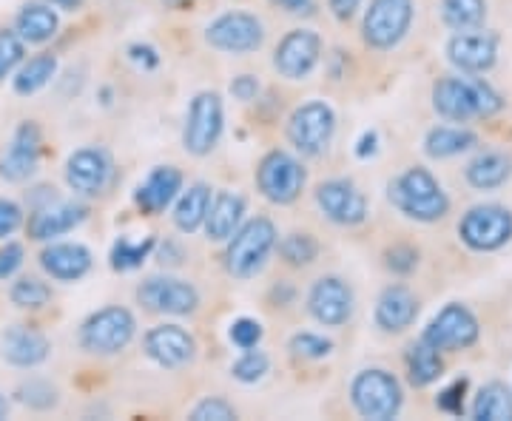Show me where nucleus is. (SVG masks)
<instances>
[{"label": "nucleus", "instance_id": "1", "mask_svg": "<svg viewBox=\"0 0 512 421\" xmlns=\"http://www.w3.org/2000/svg\"><path fill=\"white\" fill-rule=\"evenodd\" d=\"M433 109L444 120L470 123L476 117L498 114L504 109V100L484 77H444L433 86Z\"/></svg>", "mask_w": 512, "mask_h": 421}, {"label": "nucleus", "instance_id": "2", "mask_svg": "<svg viewBox=\"0 0 512 421\" xmlns=\"http://www.w3.org/2000/svg\"><path fill=\"white\" fill-rule=\"evenodd\" d=\"M387 197L404 217L416 222H439L450 211V197L444 194L439 180L421 165L407 168L387 185Z\"/></svg>", "mask_w": 512, "mask_h": 421}, {"label": "nucleus", "instance_id": "3", "mask_svg": "<svg viewBox=\"0 0 512 421\" xmlns=\"http://www.w3.org/2000/svg\"><path fill=\"white\" fill-rule=\"evenodd\" d=\"M279 234L276 225L268 217H254L245 225H239L237 234L228 239L225 248V271L234 279H254L274 254Z\"/></svg>", "mask_w": 512, "mask_h": 421}, {"label": "nucleus", "instance_id": "4", "mask_svg": "<svg viewBox=\"0 0 512 421\" xmlns=\"http://www.w3.org/2000/svg\"><path fill=\"white\" fill-rule=\"evenodd\" d=\"M350 402L362 419L387 421L399 416L404 393L393 373H387L382 367H367L350 385Z\"/></svg>", "mask_w": 512, "mask_h": 421}, {"label": "nucleus", "instance_id": "5", "mask_svg": "<svg viewBox=\"0 0 512 421\" xmlns=\"http://www.w3.org/2000/svg\"><path fill=\"white\" fill-rule=\"evenodd\" d=\"M137 333V322L128 308L120 305H109L103 311L92 313L77 333V342L80 348L92 356H117L131 345Z\"/></svg>", "mask_w": 512, "mask_h": 421}, {"label": "nucleus", "instance_id": "6", "mask_svg": "<svg viewBox=\"0 0 512 421\" xmlns=\"http://www.w3.org/2000/svg\"><path fill=\"white\" fill-rule=\"evenodd\" d=\"M308 183V171L288 151H268L256 168V188L274 205H293L302 197Z\"/></svg>", "mask_w": 512, "mask_h": 421}, {"label": "nucleus", "instance_id": "7", "mask_svg": "<svg viewBox=\"0 0 512 421\" xmlns=\"http://www.w3.org/2000/svg\"><path fill=\"white\" fill-rule=\"evenodd\" d=\"M225 129L222 97L217 92L194 94L183 126V148L191 157H208L220 143Z\"/></svg>", "mask_w": 512, "mask_h": 421}, {"label": "nucleus", "instance_id": "8", "mask_svg": "<svg viewBox=\"0 0 512 421\" xmlns=\"http://www.w3.org/2000/svg\"><path fill=\"white\" fill-rule=\"evenodd\" d=\"M336 131V114L325 100L302 103L288 120V140L302 157H322Z\"/></svg>", "mask_w": 512, "mask_h": 421}, {"label": "nucleus", "instance_id": "9", "mask_svg": "<svg viewBox=\"0 0 512 421\" xmlns=\"http://www.w3.org/2000/svg\"><path fill=\"white\" fill-rule=\"evenodd\" d=\"M413 12V0H370L362 20V37L367 46L379 52L399 46L410 32Z\"/></svg>", "mask_w": 512, "mask_h": 421}, {"label": "nucleus", "instance_id": "10", "mask_svg": "<svg viewBox=\"0 0 512 421\" xmlns=\"http://www.w3.org/2000/svg\"><path fill=\"white\" fill-rule=\"evenodd\" d=\"M458 237L473 251H498L512 239V211L504 205H476L458 222Z\"/></svg>", "mask_w": 512, "mask_h": 421}, {"label": "nucleus", "instance_id": "11", "mask_svg": "<svg viewBox=\"0 0 512 421\" xmlns=\"http://www.w3.org/2000/svg\"><path fill=\"white\" fill-rule=\"evenodd\" d=\"M205 43L225 55H251L265 43V26L251 12H225L208 23Z\"/></svg>", "mask_w": 512, "mask_h": 421}, {"label": "nucleus", "instance_id": "12", "mask_svg": "<svg viewBox=\"0 0 512 421\" xmlns=\"http://www.w3.org/2000/svg\"><path fill=\"white\" fill-rule=\"evenodd\" d=\"M137 302L148 313L163 316H188L200 308V291L180 276H148L137 288Z\"/></svg>", "mask_w": 512, "mask_h": 421}, {"label": "nucleus", "instance_id": "13", "mask_svg": "<svg viewBox=\"0 0 512 421\" xmlns=\"http://www.w3.org/2000/svg\"><path fill=\"white\" fill-rule=\"evenodd\" d=\"M114 180V157L109 148L86 146L77 148L66 160V183L77 197H100L109 191Z\"/></svg>", "mask_w": 512, "mask_h": 421}, {"label": "nucleus", "instance_id": "14", "mask_svg": "<svg viewBox=\"0 0 512 421\" xmlns=\"http://www.w3.org/2000/svg\"><path fill=\"white\" fill-rule=\"evenodd\" d=\"M478 333H481V328H478V319L473 316V311L453 302V305H447L436 313V319L424 328L421 339L441 353V350L473 348L478 342Z\"/></svg>", "mask_w": 512, "mask_h": 421}, {"label": "nucleus", "instance_id": "15", "mask_svg": "<svg viewBox=\"0 0 512 421\" xmlns=\"http://www.w3.org/2000/svg\"><path fill=\"white\" fill-rule=\"evenodd\" d=\"M316 205L325 214V220L342 225V228H353L367 220L365 194L356 188L353 180H345V177L316 185Z\"/></svg>", "mask_w": 512, "mask_h": 421}, {"label": "nucleus", "instance_id": "16", "mask_svg": "<svg viewBox=\"0 0 512 421\" xmlns=\"http://www.w3.org/2000/svg\"><path fill=\"white\" fill-rule=\"evenodd\" d=\"M40 151H43V137H40L37 123H32V120L20 123L6 151H3V157H0V177L12 185L29 183L37 174Z\"/></svg>", "mask_w": 512, "mask_h": 421}, {"label": "nucleus", "instance_id": "17", "mask_svg": "<svg viewBox=\"0 0 512 421\" xmlns=\"http://www.w3.org/2000/svg\"><path fill=\"white\" fill-rule=\"evenodd\" d=\"M353 288L342 276H322L308 293V313L325 328H342L353 316Z\"/></svg>", "mask_w": 512, "mask_h": 421}, {"label": "nucleus", "instance_id": "18", "mask_svg": "<svg viewBox=\"0 0 512 421\" xmlns=\"http://www.w3.org/2000/svg\"><path fill=\"white\" fill-rule=\"evenodd\" d=\"M143 350L154 365L165 370H183L197 359V339L180 325H157L146 333Z\"/></svg>", "mask_w": 512, "mask_h": 421}, {"label": "nucleus", "instance_id": "19", "mask_svg": "<svg viewBox=\"0 0 512 421\" xmlns=\"http://www.w3.org/2000/svg\"><path fill=\"white\" fill-rule=\"evenodd\" d=\"M322 57V37L313 29H293L279 40L274 52V69L285 80H305Z\"/></svg>", "mask_w": 512, "mask_h": 421}, {"label": "nucleus", "instance_id": "20", "mask_svg": "<svg viewBox=\"0 0 512 421\" xmlns=\"http://www.w3.org/2000/svg\"><path fill=\"white\" fill-rule=\"evenodd\" d=\"M450 63L464 74H484L495 66L498 57V37L490 32H458L447 43Z\"/></svg>", "mask_w": 512, "mask_h": 421}, {"label": "nucleus", "instance_id": "21", "mask_svg": "<svg viewBox=\"0 0 512 421\" xmlns=\"http://www.w3.org/2000/svg\"><path fill=\"white\" fill-rule=\"evenodd\" d=\"M86 205L83 202H63V200H52L46 205H40L32 211L29 217V237L35 242H49V239L63 237L74 231L80 222L86 220Z\"/></svg>", "mask_w": 512, "mask_h": 421}, {"label": "nucleus", "instance_id": "22", "mask_svg": "<svg viewBox=\"0 0 512 421\" xmlns=\"http://www.w3.org/2000/svg\"><path fill=\"white\" fill-rule=\"evenodd\" d=\"M37 262L57 282H77L92 271V251L80 242H55L40 251Z\"/></svg>", "mask_w": 512, "mask_h": 421}, {"label": "nucleus", "instance_id": "23", "mask_svg": "<svg viewBox=\"0 0 512 421\" xmlns=\"http://www.w3.org/2000/svg\"><path fill=\"white\" fill-rule=\"evenodd\" d=\"M180 191H183V171L174 165H157L140 183L134 200L143 208V214L154 217V214H163L165 208L180 197Z\"/></svg>", "mask_w": 512, "mask_h": 421}, {"label": "nucleus", "instance_id": "24", "mask_svg": "<svg viewBox=\"0 0 512 421\" xmlns=\"http://www.w3.org/2000/svg\"><path fill=\"white\" fill-rule=\"evenodd\" d=\"M416 316H419V299L404 285H387L373 311V319L384 333H402L416 322Z\"/></svg>", "mask_w": 512, "mask_h": 421}, {"label": "nucleus", "instance_id": "25", "mask_svg": "<svg viewBox=\"0 0 512 421\" xmlns=\"http://www.w3.org/2000/svg\"><path fill=\"white\" fill-rule=\"evenodd\" d=\"M0 348H3V359L9 362V365L15 367H37L43 365L46 359H49V339L35 328H26V325H15V328H9L3 333V342H0Z\"/></svg>", "mask_w": 512, "mask_h": 421}, {"label": "nucleus", "instance_id": "26", "mask_svg": "<svg viewBox=\"0 0 512 421\" xmlns=\"http://www.w3.org/2000/svg\"><path fill=\"white\" fill-rule=\"evenodd\" d=\"M242 214H245V197L237 191H217L211 197V208L205 217V234L211 242H228L237 234L242 225Z\"/></svg>", "mask_w": 512, "mask_h": 421}, {"label": "nucleus", "instance_id": "27", "mask_svg": "<svg viewBox=\"0 0 512 421\" xmlns=\"http://www.w3.org/2000/svg\"><path fill=\"white\" fill-rule=\"evenodd\" d=\"M208 208H211V185L194 183V185H188L185 191H180L171 220H174V225H177V231H183V234H194V231H200L202 225H205Z\"/></svg>", "mask_w": 512, "mask_h": 421}, {"label": "nucleus", "instance_id": "28", "mask_svg": "<svg viewBox=\"0 0 512 421\" xmlns=\"http://www.w3.org/2000/svg\"><path fill=\"white\" fill-rule=\"evenodd\" d=\"M57 15L46 3H26L15 18V32L23 43H49L57 35Z\"/></svg>", "mask_w": 512, "mask_h": 421}, {"label": "nucleus", "instance_id": "29", "mask_svg": "<svg viewBox=\"0 0 512 421\" xmlns=\"http://www.w3.org/2000/svg\"><path fill=\"white\" fill-rule=\"evenodd\" d=\"M512 177V160L504 151H481L467 165V183L476 191H495Z\"/></svg>", "mask_w": 512, "mask_h": 421}, {"label": "nucleus", "instance_id": "30", "mask_svg": "<svg viewBox=\"0 0 512 421\" xmlns=\"http://www.w3.org/2000/svg\"><path fill=\"white\" fill-rule=\"evenodd\" d=\"M478 146V137L470 129L461 126H436L424 137V151L433 160H447V157H458L464 151Z\"/></svg>", "mask_w": 512, "mask_h": 421}, {"label": "nucleus", "instance_id": "31", "mask_svg": "<svg viewBox=\"0 0 512 421\" xmlns=\"http://www.w3.org/2000/svg\"><path fill=\"white\" fill-rule=\"evenodd\" d=\"M404 362H407V376H410V385L413 387H427L433 385V382H439L441 370H444L439 350L433 348V345H427L424 339L407 345Z\"/></svg>", "mask_w": 512, "mask_h": 421}, {"label": "nucleus", "instance_id": "32", "mask_svg": "<svg viewBox=\"0 0 512 421\" xmlns=\"http://www.w3.org/2000/svg\"><path fill=\"white\" fill-rule=\"evenodd\" d=\"M476 421H512V393L504 382H487L473 402Z\"/></svg>", "mask_w": 512, "mask_h": 421}, {"label": "nucleus", "instance_id": "33", "mask_svg": "<svg viewBox=\"0 0 512 421\" xmlns=\"http://www.w3.org/2000/svg\"><path fill=\"white\" fill-rule=\"evenodd\" d=\"M487 18V0H441V20L456 32L481 29Z\"/></svg>", "mask_w": 512, "mask_h": 421}, {"label": "nucleus", "instance_id": "34", "mask_svg": "<svg viewBox=\"0 0 512 421\" xmlns=\"http://www.w3.org/2000/svg\"><path fill=\"white\" fill-rule=\"evenodd\" d=\"M57 72V57L49 55V52H43V55H35L29 63H23L20 66V72L15 74V94H23V97H29V94L40 92L43 86H49V80L55 77Z\"/></svg>", "mask_w": 512, "mask_h": 421}, {"label": "nucleus", "instance_id": "35", "mask_svg": "<svg viewBox=\"0 0 512 421\" xmlns=\"http://www.w3.org/2000/svg\"><path fill=\"white\" fill-rule=\"evenodd\" d=\"M276 248H279L282 262L291 265V268H308L319 257V242L308 231H293L288 237L279 239Z\"/></svg>", "mask_w": 512, "mask_h": 421}, {"label": "nucleus", "instance_id": "36", "mask_svg": "<svg viewBox=\"0 0 512 421\" xmlns=\"http://www.w3.org/2000/svg\"><path fill=\"white\" fill-rule=\"evenodd\" d=\"M9 299H12V305H18L23 311H37V308H46L52 302V288L37 276H20L9 291Z\"/></svg>", "mask_w": 512, "mask_h": 421}, {"label": "nucleus", "instance_id": "37", "mask_svg": "<svg viewBox=\"0 0 512 421\" xmlns=\"http://www.w3.org/2000/svg\"><path fill=\"white\" fill-rule=\"evenodd\" d=\"M151 251H154V239L151 237L143 239V242H134L128 237L117 239L111 248V268L114 271H134L146 262Z\"/></svg>", "mask_w": 512, "mask_h": 421}, {"label": "nucleus", "instance_id": "38", "mask_svg": "<svg viewBox=\"0 0 512 421\" xmlns=\"http://www.w3.org/2000/svg\"><path fill=\"white\" fill-rule=\"evenodd\" d=\"M15 396L20 404H26L29 410H40V413L60 404V393L49 379H26V382H20Z\"/></svg>", "mask_w": 512, "mask_h": 421}, {"label": "nucleus", "instance_id": "39", "mask_svg": "<svg viewBox=\"0 0 512 421\" xmlns=\"http://www.w3.org/2000/svg\"><path fill=\"white\" fill-rule=\"evenodd\" d=\"M268 370H271V359H268V353L259 348L245 350L242 356H239L234 367H231V376L242 382V385H256V382H262L265 376H268Z\"/></svg>", "mask_w": 512, "mask_h": 421}, {"label": "nucleus", "instance_id": "40", "mask_svg": "<svg viewBox=\"0 0 512 421\" xmlns=\"http://www.w3.org/2000/svg\"><path fill=\"white\" fill-rule=\"evenodd\" d=\"M288 350L299 359H325L333 353V342L319 333H296L288 342Z\"/></svg>", "mask_w": 512, "mask_h": 421}, {"label": "nucleus", "instance_id": "41", "mask_svg": "<svg viewBox=\"0 0 512 421\" xmlns=\"http://www.w3.org/2000/svg\"><path fill=\"white\" fill-rule=\"evenodd\" d=\"M23 46L26 43L20 40L15 29L0 32V80H6L23 63Z\"/></svg>", "mask_w": 512, "mask_h": 421}, {"label": "nucleus", "instance_id": "42", "mask_svg": "<svg viewBox=\"0 0 512 421\" xmlns=\"http://www.w3.org/2000/svg\"><path fill=\"white\" fill-rule=\"evenodd\" d=\"M191 419L194 421H234L237 419V407L231 402H225L220 396H211V399H202L194 410H191Z\"/></svg>", "mask_w": 512, "mask_h": 421}, {"label": "nucleus", "instance_id": "43", "mask_svg": "<svg viewBox=\"0 0 512 421\" xmlns=\"http://www.w3.org/2000/svg\"><path fill=\"white\" fill-rule=\"evenodd\" d=\"M228 336H231V342H234L239 350L259 348V342H262V325H259L256 319H251V316H242V319H237V322L231 325Z\"/></svg>", "mask_w": 512, "mask_h": 421}, {"label": "nucleus", "instance_id": "44", "mask_svg": "<svg viewBox=\"0 0 512 421\" xmlns=\"http://www.w3.org/2000/svg\"><path fill=\"white\" fill-rule=\"evenodd\" d=\"M464 390H467V379H456L453 385H447L439 393V410L444 413H450V416H461V410H464Z\"/></svg>", "mask_w": 512, "mask_h": 421}, {"label": "nucleus", "instance_id": "45", "mask_svg": "<svg viewBox=\"0 0 512 421\" xmlns=\"http://www.w3.org/2000/svg\"><path fill=\"white\" fill-rule=\"evenodd\" d=\"M419 265V254L407 245H396L393 251H387V268L393 274H410Z\"/></svg>", "mask_w": 512, "mask_h": 421}, {"label": "nucleus", "instance_id": "46", "mask_svg": "<svg viewBox=\"0 0 512 421\" xmlns=\"http://www.w3.org/2000/svg\"><path fill=\"white\" fill-rule=\"evenodd\" d=\"M20 225H23V208L18 202L0 200V239L12 237Z\"/></svg>", "mask_w": 512, "mask_h": 421}, {"label": "nucleus", "instance_id": "47", "mask_svg": "<svg viewBox=\"0 0 512 421\" xmlns=\"http://www.w3.org/2000/svg\"><path fill=\"white\" fill-rule=\"evenodd\" d=\"M23 265V245L9 242L6 248H0V279H9L12 274H18Z\"/></svg>", "mask_w": 512, "mask_h": 421}, {"label": "nucleus", "instance_id": "48", "mask_svg": "<svg viewBox=\"0 0 512 421\" xmlns=\"http://www.w3.org/2000/svg\"><path fill=\"white\" fill-rule=\"evenodd\" d=\"M231 94L242 100V103H251L256 100V94H259V80H256L254 74H239L234 77V83H231Z\"/></svg>", "mask_w": 512, "mask_h": 421}, {"label": "nucleus", "instance_id": "49", "mask_svg": "<svg viewBox=\"0 0 512 421\" xmlns=\"http://www.w3.org/2000/svg\"><path fill=\"white\" fill-rule=\"evenodd\" d=\"M362 0H328L330 15L336 20H350L356 12H359Z\"/></svg>", "mask_w": 512, "mask_h": 421}, {"label": "nucleus", "instance_id": "50", "mask_svg": "<svg viewBox=\"0 0 512 421\" xmlns=\"http://www.w3.org/2000/svg\"><path fill=\"white\" fill-rule=\"evenodd\" d=\"M271 3L288 15H308L313 9V0H271Z\"/></svg>", "mask_w": 512, "mask_h": 421}, {"label": "nucleus", "instance_id": "51", "mask_svg": "<svg viewBox=\"0 0 512 421\" xmlns=\"http://www.w3.org/2000/svg\"><path fill=\"white\" fill-rule=\"evenodd\" d=\"M57 9H66V12H72V9H77L80 6V0H52Z\"/></svg>", "mask_w": 512, "mask_h": 421}, {"label": "nucleus", "instance_id": "52", "mask_svg": "<svg viewBox=\"0 0 512 421\" xmlns=\"http://www.w3.org/2000/svg\"><path fill=\"white\" fill-rule=\"evenodd\" d=\"M9 416V402H6V396L0 393V419H6Z\"/></svg>", "mask_w": 512, "mask_h": 421}, {"label": "nucleus", "instance_id": "53", "mask_svg": "<svg viewBox=\"0 0 512 421\" xmlns=\"http://www.w3.org/2000/svg\"><path fill=\"white\" fill-rule=\"evenodd\" d=\"M168 6H174V9H180V6H185V3H191V0H165Z\"/></svg>", "mask_w": 512, "mask_h": 421}]
</instances>
